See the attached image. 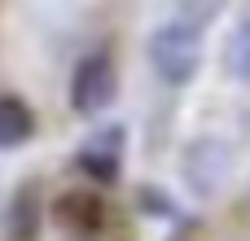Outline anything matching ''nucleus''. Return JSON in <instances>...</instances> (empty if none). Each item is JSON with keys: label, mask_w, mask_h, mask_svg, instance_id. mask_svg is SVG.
I'll use <instances>...</instances> for the list:
<instances>
[{"label": "nucleus", "mask_w": 250, "mask_h": 241, "mask_svg": "<svg viewBox=\"0 0 250 241\" xmlns=\"http://www.w3.org/2000/svg\"><path fill=\"white\" fill-rule=\"evenodd\" d=\"M149 66L171 88L189 83L198 75V66H202V26L189 22V18H180V13L171 22H163L149 35Z\"/></svg>", "instance_id": "1"}, {"label": "nucleus", "mask_w": 250, "mask_h": 241, "mask_svg": "<svg viewBox=\"0 0 250 241\" xmlns=\"http://www.w3.org/2000/svg\"><path fill=\"white\" fill-rule=\"evenodd\" d=\"M114 97H119V70H114V61L105 53H88L75 66V75H70V105H75V114L97 119L101 110L114 105Z\"/></svg>", "instance_id": "2"}, {"label": "nucleus", "mask_w": 250, "mask_h": 241, "mask_svg": "<svg viewBox=\"0 0 250 241\" xmlns=\"http://www.w3.org/2000/svg\"><path fill=\"white\" fill-rule=\"evenodd\" d=\"M229 171H233V154L224 141L202 136L185 149V180H189L193 198H215L229 184Z\"/></svg>", "instance_id": "3"}, {"label": "nucleus", "mask_w": 250, "mask_h": 241, "mask_svg": "<svg viewBox=\"0 0 250 241\" xmlns=\"http://www.w3.org/2000/svg\"><path fill=\"white\" fill-rule=\"evenodd\" d=\"M53 224L70 241H97L105 233V202L88 189H66L53 198Z\"/></svg>", "instance_id": "4"}, {"label": "nucleus", "mask_w": 250, "mask_h": 241, "mask_svg": "<svg viewBox=\"0 0 250 241\" xmlns=\"http://www.w3.org/2000/svg\"><path fill=\"white\" fill-rule=\"evenodd\" d=\"M75 167L97 184H114L119 171H123V127L114 123V127L97 132L92 141H83L79 154H75Z\"/></svg>", "instance_id": "5"}, {"label": "nucleus", "mask_w": 250, "mask_h": 241, "mask_svg": "<svg viewBox=\"0 0 250 241\" xmlns=\"http://www.w3.org/2000/svg\"><path fill=\"white\" fill-rule=\"evenodd\" d=\"M4 237L9 241H35L40 237V193H35V184H22V189L9 198Z\"/></svg>", "instance_id": "6"}, {"label": "nucleus", "mask_w": 250, "mask_h": 241, "mask_svg": "<svg viewBox=\"0 0 250 241\" xmlns=\"http://www.w3.org/2000/svg\"><path fill=\"white\" fill-rule=\"evenodd\" d=\"M35 136V114L22 97L0 92V149H18Z\"/></svg>", "instance_id": "7"}, {"label": "nucleus", "mask_w": 250, "mask_h": 241, "mask_svg": "<svg viewBox=\"0 0 250 241\" xmlns=\"http://www.w3.org/2000/svg\"><path fill=\"white\" fill-rule=\"evenodd\" d=\"M224 70H229L233 79L250 83V4L242 9L237 26H233L229 40H224Z\"/></svg>", "instance_id": "8"}, {"label": "nucleus", "mask_w": 250, "mask_h": 241, "mask_svg": "<svg viewBox=\"0 0 250 241\" xmlns=\"http://www.w3.org/2000/svg\"><path fill=\"white\" fill-rule=\"evenodd\" d=\"M171 4H176V13H180V18H189V22L207 26V22H215V18L224 13V4H229V0H171Z\"/></svg>", "instance_id": "9"}, {"label": "nucleus", "mask_w": 250, "mask_h": 241, "mask_svg": "<svg viewBox=\"0 0 250 241\" xmlns=\"http://www.w3.org/2000/svg\"><path fill=\"white\" fill-rule=\"evenodd\" d=\"M136 198H141V206H145L149 215H163V220H180V211L167 202V193H158V189H149V184H145V189H136Z\"/></svg>", "instance_id": "10"}, {"label": "nucleus", "mask_w": 250, "mask_h": 241, "mask_svg": "<svg viewBox=\"0 0 250 241\" xmlns=\"http://www.w3.org/2000/svg\"><path fill=\"white\" fill-rule=\"evenodd\" d=\"M193 237H198V233H193V228H189V233H185V237H180V241H193Z\"/></svg>", "instance_id": "11"}]
</instances>
